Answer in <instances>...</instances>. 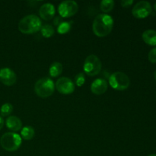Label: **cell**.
Returning a JSON list of instances; mask_svg holds the SVG:
<instances>
[{
	"mask_svg": "<svg viewBox=\"0 0 156 156\" xmlns=\"http://www.w3.org/2000/svg\"><path fill=\"white\" fill-rule=\"evenodd\" d=\"M79 11L77 2L73 0L62 1L58 6V12L62 18H69L76 15Z\"/></svg>",
	"mask_w": 156,
	"mask_h": 156,
	"instance_id": "52a82bcc",
	"label": "cell"
},
{
	"mask_svg": "<svg viewBox=\"0 0 156 156\" xmlns=\"http://www.w3.org/2000/svg\"><path fill=\"white\" fill-rule=\"evenodd\" d=\"M22 142L21 136L13 132L6 133L0 138L2 148L8 152H15L20 148Z\"/></svg>",
	"mask_w": 156,
	"mask_h": 156,
	"instance_id": "3957f363",
	"label": "cell"
},
{
	"mask_svg": "<svg viewBox=\"0 0 156 156\" xmlns=\"http://www.w3.org/2000/svg\"><path fill=\"white\" fill-rule=\"evenodd\" d=\"M148 156H156V154H150V155H149Z\"/></svg>",
	"mask_w": 156,
	"mask_h": 156,
	"instance_id": "4316f807",
	"label": "cell"
},
{
	"mask_svg": "<svg viewBox=\"0 0 156 156\" xmlns=\"http://www.w3.org/2000/svg\"><path fill=\"white\" fill-rule=\"evenodd\" d=\"M55 88L62 94H70L75 91V84L69 78L60 77L57 79Z\"/></svg>",
	"mask_w": 156,
	"mask_h": 156,
	"instance_id": "9c48e42d",
	"label": "cell"
},
{
	"mask_svg": "<svg viewBox=\"0 0 156 156\" xmlns=\"http://www.w3.org/2000/svg\"><path fill=\"white\" fill-rule=\"evenodd\" d=\"M148 59L152 63H156V47H154L149 51Z\"/></svg>",
	"mask_w": 156,
	"mask_h": 156,
	"instance_id": "7402d4cb",
	"label": "cell"
},
{
	"mask_svg": "<svg viewBox=\"0 0 156 156\" xmlns=\"http://www.w3.org/2000/svg\"><path fill=\"white\" fill-rule=\"evenodd\" d=\"M133 3V0H123V1L120 2V5H121L122 7L123 8L129 7Z\"/></svg>",
	"mask_w": 156,
	"mask_h": 156,
	"instance_id": "603a6c76",
	"label": "cell"
},
{
	"mask_svg": "<svg viewBox=\"0 0 156 156\" xmlns=\"http://www.w3.org/2000/svg\"><path fill=\"white\" fill-rule=\"evenodd\" d=\"M154 9H155V10L156 11V2L155 3V5H154Z\"/></svg>",
	"mask_w": 156,
	"mask_h": 156,
	"instance_id": "83f0119b",
	"label": "cell"
},
{
	"mask_svg": "<svg viewBox=\"0 0 156 156\" xmlns=\"http://www.w3.org/2000/svg\"><path fill=\"white\" fill-rule=\"evenodd\" d=\"M154 77H155V79L156 80V70L155 73H154Z\"/></svg>",
	"mask_w": 156,
	"mask_h": 156,
	"instance_id": "484cf974",
	"label": "cell"
},
{
	"mask_svg": "<svg viewBox=\"0 0 156 156\" xmlns=\"http://www.w3.org/2000/svg\"><path fill=\"white\" fill-rule=\"evenodd\" d=\"M62 18H59V17H56V18H55L54 20H53V23H54V24L56 26H58V25H59V24H61V23L62 22Z\"/></svg>",
	"mask_w": 156,
	"mask_h": 156,
	"instance_id": "cb8c5ba5",
	"label": "cell"
},
{
	"mask_svg": "<svg viewBox=\"0 0 156 156\" xmlns=\"http://www.w3.org/2000/svg\"><path fill=\"white\" fill-rule=\"evenodd\" d=\"M85 82V76L83 73H79L75 77V83L77 86L82 87Z\"/></svg>",
	"mask_w": 156,
	"mask_h": 156,
	"instance_id": "44dd1931",
	"label": "cell"
},
{
	"mask_svg": "<svg viewBox=\"0 0 156 156\" xmlns=\"http://www.w3.org/2000/svg\"><path fill=\"white\" fill-rule=\"evenodd\" d=\"M62 65L59 62H54L51 64L49 69V74L52 78H56L62 73Z\"/></svg>",
	"mask_w": 156,
	"mask_h": 156,
	"instance_id": "9a60e30c",
	"label": "cell"
},
{
	"mask_svg": "<svg viewBox=\"0 0 156 156\" xmlns=\"http://www.w3.org/2000/svg\"><path fill=\"white\" fill-rule=\"evenodd\" d=\"M152 12V7L148 1H140L133 6L132 14L135 18L143 19L149 16Z\"/></svg>",
	"mask_w": 156,
	"mask_h": 156,
	"instance_id": "ba28073f",
	"label": "cell"
},
{
	"mask_svg": "<svg viewBox=\"0 0 156 156\" xmlns=\"http://www.w3.org/2000/svg\"><path fill=\"white\" fill-rule=\"evenodd\" d=\"M5 125L9 129L14 132H18L22 129L21 120L16 116H9L5 120Z\"/></svg>",
	"mask_w": 156,
	"mask_h": 156,
	"instance_id": "4fadbf2b",
	"label": "cell"
},
{
	"mask_svg": "<svg viewBox=\"0 0 156 156\" xmlns=\"http://www.w3.org/2000/svg\"><path fill=\"white\" fill-rule=\"evenodd\" d=\"M4 123H5L4 120H3L2 117L0 116V129H2V128L3 127V126H4Z\"/></svg>",
	"mask_w": 156,
	"mask_h": 156,
	"instance_id": "d4e9b609",
	"label": "cell"
},
{
	"mask_svg": "<svg viewBox=\"0 0 156 156\" xmlns=\"http://www.w3.org/2000/svg\"><path fill=\"white\" fill-rule=\"evenodd\" d=\"M109 85L117 91H124L129 88L130 80L126 74L122 72H115L109 77Z\"/></svg>",
	"mask_w": 156,
	"mask_h": 156,
	"instance_id": "5b68a950",
	"label": "cell"
},
{
	"mask_svg": "<svg viewBox=\"0 0 156 156\" xmlns=\"http://www.w3.org/2000/svg\"><path fill=\"white\" fill-rule=\"evenodd\" d=\"M12 111H13V106L10 103L4 104L0 108V114H1L2 117H8L12 114Z\"/></svg>",
	"mask_w": 156,
	"mask_h": 156,
	"instance_id": "ffe728a7",
	"label": "cell"
},
{
	"mask_svg": "<svg viewBox=\"0 0 156 156\" xmlns=\"http://www.w3.org/2000/svg\"><path fill=\"white\" fill-rule=\"evenodd\" d=\"M42 27L41 18L35 15H28L20 20L18 23V30L25 34H31L37 33Z\"/></svg>",
	"mask_w": 156,
	"mask_h": 156,
	"instance_id": "7a4b0ae2",
	"label": "cell"
},
{
	"mask_svg": "<svg viewBox=\"0 0 156 156\" xmlns=\"http://www.w3.org/2000/svg\"><path fill=\"white\" fill-rule=\"evenodd\" d=\"M35 134L34 129L31 126H26L21 129V137L24 140H30Z\"/></svg>",
	"mask_w": 156,
	"mask_h": 156,
	"instance_id": "2e32d148",
	"label": "cell"
},
{
	"mask_svg": "<svg viewBox=\"0 0 156 156\" xmlns=\"http://www.w3.org/2000/svg\"><path fill=\"white\" fill-rule=\"evenodd\" d=\"M101 62L96 55H89L87 56L84 62V72L89 76H97L101 71Z\"/></svg>",
	"mask_w": 156,
	"mask_h": 156,
	"instance_id": "8992f818",
	"label": "cell"
},
{
	"mask_svg": "<svg viewBox=\"0 0 156 156\" xmlns=\"http://www.w3.org/2000/svg\"><path fill=\"white\" fill-rule=\"evenodd\" d=\"M143 41L150 46H156V30L148 29L142 34Z\"/></svg>",
	"mask_w": 156,
	"mask_h": 156,
	"instance_id": "5bb4252c",
	"label": "cell"
},
{
	"mask_svg": "<svg viewBox=\"0 0 156 156\" xmlns=\"http://www.w3.org/2000/svg\"><path fill=\"white\" fill-rule=\"evenodd\" d=\"M114 27V19L108 14L97 15L92 23V30L98 37H105L110 34Z\"/></svg>",
	"mask_w": 156,
	"mask_h": 156,
	"instance_id": "6da1fadb",
	"label": "cell"
},
{
	"mask_svg": "<svg viewBox=\"0 0 156 156\" xmlns=\"http://www.w3.org/2000/svg\"><path fill=\"white\" fill-rule=\"evenodd\" d=\"M56 9L54 5L51 3H45L42 5L39 9V15L42 19L50 21L55 16Z\"/></svg>",
	"mask_w": 156,
	"mask_h": 156,
	"instance_id": "8fae6325",
	"label": "cell"
},
{
	"mask_svg": "<svg viewBox=\"0 0 156 156\" xmlns=\"http://www.w3.org/2000/svg\"><path fill=\"white\" fill-rule=\"evenodd\" d=\"M108 88V84L105 79H97L91 85V91L96 95H101L105 94Z\"/></svg>",
	"mask_w": 156,
	"mask_h": 156,
	"instance_id": "7c38bea8",
	"label": "cell"
},
{
	"mask_svg": "<svg viewBox=\"0 0 156 156\" xmlns=\"http://www.w3.org/2000/svg\"><path fill=\"white\" fill-rule=\"evenodd\" d=\"M72 21H62L59 25L57 26V32L60 34H65L68 33L72 28Z\"/></svg>",
	"mask_w": 156,
	"mask_h": 156,
	"instance_id": "d6986e66",
	"label": "cell"
},
{
	"mask_svg": "<svg viewBox=\"0 0 156 156\" xmlns=\"http://www.w3.org/2000/svg\"><path fill=\"white\" fill-rule=\"evenodd\" d=\"M40 30H41L42 36L45 38L51 37L55 33L54 28L50 24H44V25H42V27H41Z\"/></svg>",
	"mask_w": 156,
	"mask_h": 156,
	"instance_id": "ac0fdd59",
	"label": "cell"
},
{
	"mask_svg": "<svg viewBox=\"0 0 156 156\" xmlns=\"http://www.w3.org/2000/svg\"><path fill=\"white\" fill-rule=\"evenodd\" d=\"M115 5V2L113 0H103L100 2V9L105 14L111 12Z\"/></svg>",
	"mask_w": 156,
	"mask_h": 156,
	"instance_id": "e0dca14e",
	"label": "cell"
},
{
	"mask_svg": "<svg viewBox=\"0 0 156 156\" xmlns=\"http://www.w3.org/2000/svg\"><path fill=\"white\" fill-rule=\"evenodd\" d=\"M17 81V76L15 72L9 68L0 69V82L6 86L15 85Z\"/></svg>",
	"mask_w": 156,
	"mask_h": 156,
	"instance_id": "30bf717a",
	"label": "cell"
},
{
	"mask_svg": "<svg viewBox=\"0 0 156 156\" xmlns=\"http://www.w3.org/2000/svg\"><path fill=\"white\" fill-rule=\"evenodd\" d=\"M55 84L51 79L47 77L38 79L34 85V91L37 95L42 98H47L53 94Z\"/></svg>",
	"mask_w": 156,
	"mask_h": 156,
	"instance_id": "277c9868",
	"label": "cell"
}]
</instances>
